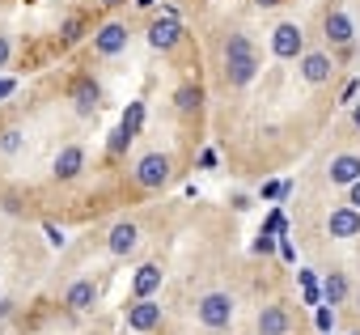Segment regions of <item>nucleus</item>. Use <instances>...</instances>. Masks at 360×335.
<instances>
[{
  "mask_svg": "<svg viewBox=\"0 0 360 335\" xmlns=\"http://www.w3.org/2000/svg\"><path fill=\"white\" fill-rule=\"evenodd\" d=\"M195 314H200V322H204V327L225 331V327L233 322V297H229V293H204V297H200V305H195Z\"/></svg>",
  "mask_w": 360,
  "mask_h": 335,
  "instance_id": "nucleus-1",
  "label": "nucleus"
},
{
  "mask_svg": "<svg viewBox=\"0 0 360 335\" xmlns=\"http://www.w3.org/2000/svg\"><path fill=\"white\" fill-rule=\"evenodd\" d=\"M271 56H276V60H297V56H305V30H301L297 22H280V26L271 30Z\"/></svg>",
  "mask_w": 360,
  "mask_h": 335,
  "instance_id": "nucleus-2",
  "label": "nucleus"
},
{
  "mask_svg": "<svg viewBox=\"0 0 360 335\" xmlns=\"http://www.w3.org/2000/svg\"><path fill=\"white\" fill-rule=\"evenodd\" d=\"M136 183H140L144 191L165 187V183H169V157H165V153H144V157L136 161Z\"/></svg>",
  "mask_w": 360,
  "mask_h": 335,
  "instance_id": "nucleus-3",
  "label": "nucleus"
},
{
  "mask_svg": "<svg viewBox=\"0 0 360 335\" xmlns=\"http://www.w3.org/2000/svg\"><path fill=\"white\" fill-rule=\"evenodd\" d=\"M161 327V305L153 301V297H136L131 305H127V331H157Z\"/></svg>",
  "mask_w": 360,
  "mask_h": 335,
  "instance_id": "nucleus-4",
  "label": "nucleus"
},
{
  "mask_svg": "<svg viewBox=\"0 0 360 335\" xmlns=\"http://www.w3.org/2000/svg\"><path fill=\"white\" fill-rule=\"evenodd\" d=\"M68 98H72V110H77L81 119H94V115H98V106H102V89H98L89 77H77Z\"/></svg>",
  "mask_w": 360,
  "mask_h": 335,
  "instance_id": "nucleus-5",
  "label": "nucleus"
},
{
  "mask_svg": "<svg viewBox=\"0 0 360 335\" xmlns=\"http://www.w3.org/2000/svg\"><path fill=\"white\" fill-rule=\"evenodd\" d=\"M148 43L157 51H174L178 43H183V22L178 18H153L148 22Z\"/></svg>",
  "mask_w": 360,
  "mask_h": 335,
  "instance_id": "nucleus-6",
  "label": "nucleus"
},
{
  "mask_svg": "<svg viewBox=\"0 0 360 335\" xmlns=\"http://www.w3.org/2000/svg\"><path fill=\"white\" fill-rule=\"evenodd\" d=\"M127 39H131V34H127L123 22H106V26L94 34V51H98V56H119V51H127Z\"/></svg>",
  "mask_w": 360,
  "mask_h": 335,
  "instance_id": "nucleus-7",
  "label": "nucleus"
},
{
  "mask_svg": "<svg viewBox=\"0 0 360 335\" xmlns=\"http://www.w3.org/2000/svg\"><path fill=\"white\" fill-rule=\"evenodd\" d=\"M136 246H140V229H136L131 221H119V225L106 234V251H110L115 259H127V255H136Z\"/></svg>",
  "mask_w": 360,
  "mask_h": 335,
  "instance_id": "nucleus-8",
  "label": "nucleus"
},
{
  "mask_svg": "<svg viewBox=\"0 0 360 335\" xmlns=\"http://www.w3.org/2000/svg\"><path fill=\"white\" fill-rule=\"evenodd\" d=\"M326 234H330V238H356V234H360V208H352V204L330 208V217H326Z\"/></svg>",
  "mask_w": 360,
  "mask_h": 335,
  "instance_id": "nucleus-9",
  "label": "nucleus"
},
{
  "mask_svg": "<svg viewBox=\"0 0 360 335\" xmlns=\"http://www.w3.org/2000/svg\"><path fill=\"white\" fill-rule=\"evenodd\" d=\"M326 179H330L335 187H352V183L360 179V157H356V153H339V157H330Z\"/></svg>",
  "mask_w": 360,
  "mask_h": 335,
  "instance_id": "nucleus-10",
  "label": "nucleus"
},
{
  "mask_svg": "<svg viewBox=\"0 0 360 335\" xmlns=\"http://www.w3.org/2000/svg\"><path fill=\"white\" fill-rule=\"evenodd\" d=\"M81 170H85V148H81V144H64V148L56 153V179H60V183H72Z\"/></svg>",
  "mask_w": 360,
  "mask_h": 335,
  "instance_id": "nucleus-11",
  "label": "nucleus"
},
{
  "mask_svg": "<svg viewBox=\"0 0 360 335\" xmlns=\"http://www.w3.org/2000/svg\"><path fill=\"white\" fill-rule=\"evenodd\" d=\"M94 301H98V284L94 280H72L68 284V293H64V305L72 310V314H85V310H94Z\"/></svg>",
  "mask_w": 360,
  "mask_h": 335,
  "instance_id": "nucleus-12",
  "label": "nucleus"
},
{
  "mask_svg": "<svg viewBox=\"0 0 360 335\" xmlns=\"http://www.w3.org/2000/svg\"><path fill=\"white\" fill-rule=\"evenodd\" d=\"M288 331H292V318H288V310L280 301L259 310V335H288Z\"/></svg>",
  "mask_w": 360,
  "mask_h": 335,
  "instance_id": "nucleus-13",
  "label": "nucleus"
},
{
  "mask_svg": "<svg viewBox=\"0 0 360 335\" xmlns=\"http://www.w3.org/2000/svg\"><path fill=\"white\" fill-rule=\"evenodd\" d=\"M259 77V56H246V60H225V85L229 89H242Z\"/></svg>",
  "mask_w": 360,
  "mask_h": 335,
  "instance_id": "nucleus-14",
  "label": "nucleus"
},
{
  "mask_svg": "<svg viewBox=\"0 0 360 335\" xmlns=\"http://www.w3.org/2000/svg\"><path fill=\"white\" fill-rule=\"evenodd\" d=\"M330 72H335L330 56H322V51H305V56H301V77H305L309 85H322V81H330Z\"/></svg>",
  "mask_w": 360,
  "mask_h": 335,
  "instance_id": "nucleus-15",
  "label": "nucleus"
},
{
  "mask_svg": "<svg viewBox=\"0 0 360 335\" xmlns=\"http://www.w3.org/2000/svg\"><path fill=\"white\" fill-rule=\"evenodd\" d=\"M322 30H326V39H330L335 47H347V43H352V34H356L343 9H330V13H326V22H322Z\"/></svg>",
  "mask_w": 360,
  "mask_h": 335,
  "instance_id": "nucleus-16",
  "label": "nucleus"
},
{
  "mask_svg": "<svg viewBox=\"0 0 360 335\" xmlns=\"http://www.w3.org/2000/svg\"><path fill=\"white\" fill-rule=\"evenodd\" d=\"M161 267L157 263H144V267H136V276H131V297H153L157 289H161Z\"/></svg>",
  "mask_w": 360,
  "mask_h": 335,
  "instance_id": "nucleus-17",
  "label": "nucleus"
},
{
  "mask_svg": "<svg viewBox=\"0 0 360 335\" xmlns=\"http://www.w3.org/2000/svg\"><path fill=\"white\" fill-rule=\"evenodd\" d=\"M347 297V276L343 272H326V280H322V301L326 305H339Z\"/></svg>",
  "mask_w": 360,
  "mask_h": 335,
  "instance_id": "nucleus-18",
  "label": "nucleus"
},
{
  "mask_svg": "<svg viewBox=\"0 0 360 335\" xmlns=\"http://www.w3.org/2000/svg\"><path fill=\"white\" fill-rule=\"evenodd\" d=\"M200 102H204V89H200V85H178V89H174V106L183 110V115L195 110Z\"/></svg>",
  "mask_w": 360,
  "mask_h": 335,
  "instance_id": "nucleus-19",
  "label": "nucleus"
},
{
  "mask_svg": "<svg viewBox=\"0 0 360 335\" xmlns=\"http://www.w3.org/2000/svg\"><path fill=\"white\" fill-rule=\"evenodd\" d=\"M119 127H123V132L136 140V136H140V127H144V102H127V110H123Z\"/></svg>",
  "mask_w": 360,
  "mask_h": 335,
  "instance_id": "nucleus-20",
  "label": "nucleus"
},
{
  "mask_svg": "<svg viewBox=\"0 0 360 335\" xmlns=\"http://www.w3.org/2000/svg\"><path fill=\"white\" fill-rule=\"evenodd\" d=\"M221 51H225V60H246V56H255V43L246 34H229Z\"/></svg>",
  "mask_w": 360,
  "mask_h": 335,
  "instance_id": "nucleus-21",
  "label": "nucleus"
},
{
  "mask_svg": "<svg viewBox=\"0 0 360 335\" xmlns=\"http://www.w3.org/2000/svg\"><path fill=\"white\" fill-rule=\"evenodd\" d=\"M26 148V132L22 127H5V132H0V153H5V157H18Z\"/></svg>",
  "mask_w": 360,
  "mask_h": 335,
  "instance_id": "nucleus-22",
  "label": "nucleus"
},
{
  "mask_svg": "<svg viewBox=\"0 0 360 335\" xmlns=\"http://www.w3.org/2000/svg\"><path fill=\"white\" fill-rule=\"evenodd\" d=\"M301 293H305V305H322V289H318V280H314V272H301Z\"/></svg>",
  "mask_w": 360,
  "mask_h": 335,
  "instance_id": "nucleus-23",
  "label": "nucleus"
},
{
  "mask_svg": "<svg viewBox=\"0 0 360 335\" xmlns=\"http://www.w3.org/2000/svg\"><path fill=\"white\" fill-rule=\"evenodd\" d=\"M127 144H131V136H127L123 127H115V132H110V140H106V153H110V157H123V153H127Z\"/></svg>",
  "mask_w": 360,
  "mask_h": 335,
  "instance_id": "nucleus-24",
  "label": "nucleus"
},
{
  "mask_svg": "<svg viewBox=\"0 0 360 335\" xmlns=\"http://www.w3.org/2000/svg\"><path fill=\"white\" fill-rule=\"evenodd\" d=\"M81 30H85V22L72 13V18H64V26H60V34H64V43H77L81 39Z\"/></svg>",
  "mask_w": 360,
  "mask_h": 335,
  "instance_id": "nucleus-25",
  "label": "nucleus"
},
{
  "mask_svg": "<svg viewBox=\"0 0 360 335\" xmlns=\"http://www.w3.org/2000/svg\"><path fill=\"white\" fill-rule=\"evenodd\" d=\"M314 322H318V331H330V327H335V310L322 301V305L314 310Z\"/></svg>",
  "mask_w": 360,
  "mask_h": 335,
  "instance_id": "nucleus-26",
  "label": "nucleus"
},
{
  "mask_svg": "<svg viewBox=\"0 0 360 335\" xmlns=\"http://www.w3.org/2000/svg\"><path fill=\"white\" fill-rule=\"evenodd\" d=\"M271 246H276V238H271V234H267V229H263V234H259V238H255V251H259V255H267V251H271Z\"/></svg>",
  "mask_w": 360,
  "mask_h": 335,
  "instance_id": "nucleus-27",
  "label": "nucleus"
},
{
  "mask_svg": "<svg viewBox=\"0 0 360 335\" xmlns=\"http://www.w3.org/2000/svg\"><path fill=\"white\" fill-rule=\"evenodd\" d=\"M9 56H13V47H9V39H5V34H0V68L9 64Z\"/></svg>",
  "mask_w": 360,
  "mask_h": 335,
  "instance_id": "nucleus-28",
  "label": "nucleus"
},
{
  "mask_svg": "<svg viewBox=\"0 0 360 335\" xmlns=\"http://www.w3.org/2000/svg\"><path fill=\"white\" fill-rule=\"evenodd\" d=\"M347 204H352V208H360V179L347 187Z\"/></svg>",
  "mask_w": 360,
  "mask_h": 335,
  "instance_id": "nucleus-29",
  "label": "nucleus"
},
{
  "mask_svg": "<svg viewBox=\"0 0 360 335\" xmlns=\"http://www.w3.org/2000/svg\"><path fill=\"white\" fill-rule=\"evenodd\" d=\"M47 242H51V246H64V234H60L56 225H47Z\"/></svg>",
  "mask_w": 360,
  "mask_h": 335,
  "instance_id": "nucleus-30",
  "label": "nucleus"
},
{
  "mask_svg": "<svg viewBox=\"0 0 360 335\" xmlns=\"http://www.w3.org/2000/svg\"><path fill=\"white\" fill-rule=\"evenodd\" d=\"M280 255H284V259H288V263H292V259H297V251H292V242H288V238H280Z\"/></svg>",
  "mask_w": 360,
  "mask_h": 335,
  "instance_id": "nucleus-31",
  "label": "nucleus"
},
{
  "mask_svg": "<svg viewBox=\"0 0 360 335\" xmlns=\"http://www.w3.org/2000/svg\"><path fill=\"white\" fill-rule=\"evenodd\" d=\"M356 89H360V81H347V85H343V102H352V98H356Z\"/></svg>",
  "mask_w": 360,
  "mask_h": 335,
  "instance_id": "nucleus-32",
  "label": "nucleus"
},
{
  "mask_svg": "<svg viewBox=\"0 0 360 335\" xmlns=\"http://www.w3.org/2000/svg\"><path fill=\"white\" fill-rule=\"evenodd\" d=\"M9 314H13V301H9V297H0V318H9Z\"/></svg>",
  "mask_w": 360,
  "mask_h": 335,
  "instance_id": "nucleus-33",
  "label": "nucleus"
},
{
  "mask_svg": "<svg viewBox=\"0 0 360 335\" xmlns=\"http://www.w3.org/2000/svg\"><path fill=\"white\" fill-rule=\"evenodd\" d=\"M255 5H259V9H280L284 0H255Z\"/></svg>",
  "mask_w": 360,
  "mask_h": 335,
  "instance_id": "nucleus-34",
  "label": "nucleus"
},
{
  "mask_svg": "<svg viewBox=\"0 0 360 335\" xmlns=\"http://www.w3.org/2000/svg\"><path fill=\"white\" fill-rule=\"evenodd\" d=\"M13 89H18V85H13V81H0V98H9V94H13Z\"/></svg>",
  "mask_w": 360,
  "mask_h": 335,
  "instance_id": "nucleus-35",
  "label": "nucleus"
},
{
  "mask_svg": "<svg viewBox=\"0 0 360 335\" xmlns=\"http://www.w3.org/2000/svg\"><path fill=\"white\" fill-rule=\"evenodd\" d=\"M352 123H356V132H360V102H352Z\"/></svg>",
  "mask_w": 360,
  "mask_h": 335,
  "instance_id": "nucleus-36",
  "label": "nucleus"
},
{
  "mask_svg": "<svg viewBox=\"0 0 360 335\" xmlns=\"http://www.w3.org/2000/svg\"><path fill=\"white\" fill-rule=\"evenodd\" d=\"M102 5H106V9H115V5H123V0H102Z\"/></svg>",
  "mask_w": 360,
  "mask_h": 335,
  "instance_id": "nucleus-37",
  "label": "nucleus"
},
{
  "mask_svg": "<svg viewBox=\"0 0 360 335\" xmlns=\"http://www.w3.org/2000/svg\"><path fill=\"white\" fill-rule=\"evenodd\" d=\"M352 335H360V331H352Z\"/></svg>",
  "mask_w": 360,
  "mask_h": 335,
  "instance_id": "nucleus-38",
  "label": "nucleus"
}]
</instances>
